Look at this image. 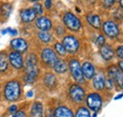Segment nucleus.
<instances>
[{"label": "nucleus", "mask_w": 123, "mask_h": 117, "mask_svg": "<svg viewBox=\"0 0 123 117\" xmlns=\"http://www.w3.org/2000/svg\"><path fill=\"white\" fill-rule=\"evenodd\" d=\"M38 66H37V58L35 57V55L31 54L27 60H26V77H25V81L27 83H33L35 81V78L38 75Z\"/></svg>", "instance_id": "f257e3e1"}, {"label": "nucleus", "mask_w": 123, "mask_h": 117, "mask_svg": "<svg viewBox=\"0 0 123 117\" xmlns=\"http://www.w3.org/2000/svg\"><path fill=\"white\" fill-rule=\"evenodd\" d=\"M5 97L9 101H15L19 98L21 94V86L17 80H12L6 84L5 87Z\"/></svg>", "instance_id": "f03ea898"}, {"label": "nucleus", "mask_w": 123, "mask_h": 117, "mask_svg": "<svg viewBox=\"0 0 123 117\" xmlns=\"http://www.w3.org/2000/svg\"><path fill=\"white\" fill-rule=\"evenodd\" d=\"M63 22L64 25L66 26V28L71 30L77 31L80 29V21L75 14H73L72 12H66L63 16Z\"/></svg>", "instance_id": "7ed1b4c3"}, {"label": "nucleus", "mask_w": 123, "mask_h": 117, "mask_svg": "<svg viewBox=\"0 0 123 117\" xmlns=\"http://www.w3.org/2000/svg\"><path fill=\"white\" fill-rule=\"evenodd\" d=\"M86 104L90 110H92L94 111H98L101 108L102 99L98 94L93 93V94H88V96L86 97Z\"/></svg>", "instance_id": "20e7f679"}, {"label": "nucleus", "mask_w": 123, "mask_h": 117, "mask_svg": "<svg viewBox=\"0 0 123 117\" xmlns=\"http://www.w3.org/2000/svg\"><path fill=\"white\" fill-rule=\"evenodd\" d=\"M69 68L73 77L78 82H82L83 81V75H82V70L80 67V64L78 59H71L69 61Z\"/></svg>", "instance_id": "39448f33"}, {"label": "nucleus", "mask_w": 123, "mask_h": 117, "mask_svg": "<svg viewBox=\"0 0 123 117\" xmlns=\"http://www.w3.org/2000/svg\"><path fill=\"white\" fill-rule=\"evenodd\" d=\"M69 94L71 99L76 103H81L85 97L84 90L80 85H72L69 90Z\"/></svg>", "instance_id": "423d86ee"}, {"label": "nucleus", "mask_w": 123, "mask_h": 117, "mask_svg": "<svg viewBox=\"0 0 123 117\" xmlns=\"http://www.w3.org/2000/svg\"><path fill=\"white\" fill-rule=\"evenodd\" d=\"M41 57H42L43 61L46 64L49 65V66H52V67L54 66L56 61L59 59V58H57L56 53L52 49H50V48H45L42 51V53H41Z\"/></svg>", "instance_id": "0eeeda50"}, {"label": "nucleus", "mask_w": 123, "mask_h": 117, "mask_svg": "<svg viewBox=\"0 0 123 117\" xmlns=\"http://www.w3.org/2000/svg\"><path fill=\"white\" fill-rule=\"evenodd\" d=\"M62 45L64 46L66 51L70 53H75L77 52L80 44H79L78 39L75 38L74 36H66L62 40Z\"/></svg>", "instance_id": "6e6552de"}, {"label": "nucleus", "mask_w": 123, "mask_h": 117, "mask_svg": "<svg viewBox=\"0 0 123 117\" xmlns=\"http://www.w3.org/2000/svg\"><path fill=\"white\" fill-rule=\"evenodd\" d=\"M103 31L107 36L111 37V38H115L119 34V29H118L117 25L116 23H114L113 21H107L104 23Z\"/></svg>", "instance_id": "1a4fd4ad"}, {"label": "nucleus", "mask_w": 123, "mask_h": 117, "mask_svg": "<svg viewBox=\"0 0 123 117\" xmlns=\"http://www.w3.org/2000/svg\"><path fill=\"white\" fill-rule=\"evenodd\" d=\"M109 72V76L110 77L116 81L118 86H120L121 88H123V73L117 67V66H111L108 70Z\"/></svg>", "instance_id": "9d476101"}, {"label": "nucleus", "mask_w": 123, "mask_h": 117, "mask_svg": "<svg viewBox=\"0 0 123 117\" xmlns=\"http://www.w3.org/2000/svg\"><path fill=\"white\" fill-rule=\"evenodd\" d=\"M9 60L11 62V64L16 69H20L24 66V60L19 52H16V51L12 52L9 55Z\"/></svg>", "instance_id": "9b49d317"}, {"label": "nucleus", "mask_w": 123, "mask_h": 117, "mask_svg": "<svg viewBox=\"0 0 123 117\" xmlns=\"http://www.w3.org/2000/svg\"><path fill=\"white\" fill-rule=\"evenodd\" d=\"M11 46L15 50L16 52H19V53L26 52L27 49H28V44H27V42L24 39H22V38L13 39L11 42Z\"/></svg>", "instance_id": "f8f14e48"}, {"label": "nucleus", "mask_w": 123, "mask_h": 117, "mask_svg": "<svg viewBox=\"0 0 123 117\" xmlns=\"http://www.w3.org/2000/svg\"><path fill=\"white\" fill-rule=\"evenodd\" d=\"M36 26L39 29L42 31H47L52 28V23L51 21L46 18V17H39L36 20Z\"/></svg>", "instance_id": "ddd939ff"}, {"label": "nucleus", "mask_w": 123, "mask_h": 117, "mask_svg": "<svg viewBox=\"0 0 123 117\" xmlns=\"http://www.w3.org/2000/svg\"><path fill=\"white\" fill-rule=\"evenodd\" d=\"M36 12H34L33 9H26V10H23L20 13L21 16V19L23 22L25 23H30L32 22L35 18H36Z\"/></svg>", "instance_id": "4468645a"}, {"label": "nucleus", "mask_w": 123, "mask_h": 117, "mask_svg": "<svg viewBox=\"0 0 123 117\" xmlns=\"http://www.w3.org/2000/svg\"><path fill=\"white\" fill-rule=\"evenodd\" d=\"M81 70H82L83 77H85L87 79H91L95 76V67L93 66L91 62H84L82 64Z\"/></svg>", "instance_id": "2eb2a0df"}, {"label": "nucleus", "mask_w": 123, "mask_h": 117, "mask_svg": "<svg viewBox=\"0 0 123 117\" xmlns=\"http://www.w3.org/2000/svg\"><path fill=\"white\" fill-rule=\"evenodd\" d=\"M105 80L106 79H105L104 76L101 73L96 75L95 77H94V80H93V85H94L95 89H97V90L104 89V87H105Z\"/></svg>", "instance_id": "dca6fc26"}, {"label": "nucleus", "mask_w": 123, "mask_h": 117, "mask_svg": "<svg viewBox=\"0 0 123 117\" xmlns=\"http://www.w3.org/2000/svg\"><path fill=\"white\" fill-rule=\"evenodd\" d=\"M54 117H74L73 116V112L71 111V110H69L67 107H59L55 110L54 112Z\"/></svg>", "instance_id": "f3484780"}, {"label": "nucleus", "mask_w": 123, "mask_h": 117, "mask_svg": "<svg viewBox=\"0 0 123 117\" xmlns=\"http://www.w3.org/2000/svg\"><path fill=\"white\" fill-rule=\"evenodd\" d=\"M31 117H43V105L41 102H35L32 105Z\"/></svg>", "instance_id": "a211bd4d"}, {"label": "nucleus", "mask_w": 123, "mask_h": 117, "mask_svg": "<svg viewBox=\"0 0 123 117\" xmlns=\"http://www.w3.org/2000/svg\"><path fill=\"white\" fill-rule=\"evenodd\" d=\"M99 52H100L101 57L106 60H110L114 57V50L109 45H102Z\"/></svg>", "instance_id": "6ab92c4d"}, {"label": "nucleus", "mask_w": 123, "mask_h": 117, "mask_svg": "<svg viewBox=\"0 0 123 117\" xmlns=\"http://www.w3.org/2000/svg\"><path fill=\"white\" fill-rule=\"evenodd\" d=\"M53 68H54L55 72H57V73L59 74H62L64 73V72H66V70H67V64H66V62L64 60L58 59L56 61V63L54 64Z\"/></svg>", "instance_id": "aec40b11"}, {"label": "nucleus", "mask_w": 123, "mask_h": 117, "mask_svg": "<svg viewBox=\"0 0 123 117\" xmlns=\"http://www.w3.org/2000/svg\"><path fill=\"white\" fill-rule=\"evenodd\" d=\"M87 21H88V23L92 26L93 28H95V29H99L100 26H101L100 18H99V16H98V15L92 14V15L87 16Z\"/></svg>", "instance_id": "412c9836"}, {"label": "nucleus", "mask_w": 123, "mask_h": 117, "mask_svg": "<svg viewBox=\"0 0 123 117\" xmlns=\"http://www.w3.org/2000/svg\"><path fill=\"white\" fill-rule=\"evenodd\" d=\"M44 82L47 87H54L57 83V80L52 74H46L44 77Z\"/></svg>", "instance_id": "4be33fe9"}, {"label": "nucleus", "mask_w": 123, "mask_h": 117, "mask_svg": "<svg viewBox=\"0 0 123 117\" xmlns=\"http://www.w3.org/2000/svg\"><path fill=\"white\" fill-rule=\"evenodd\" d=\"M8 68V60L5 53H0V72L6 71Z\"/></svg>", "instance_id": "5701e85b"}, {"label": "nucleus", "mask_w": 123, "mask_h": 117, "mask_svg": "<svg viewBox=\"0 0 123 117\" xmlns=\"http://www.w3.org/2000/svg\"><path fill=\"white\" fill-rule=\"evenodd\" d=\"M38 36H39V39L43 42V43H49L50 42V40H51V36H50V34L48 33V32H46V31H40L39 32V34H38Z\"/></svg>", "instance_id": "b1692460"}, {"label": "nucleus", "mask_w": 123, "mask_h": 117, "mask_svg": "<svg viewBox=\"0 0 123 117\" xmlns=\"http://www.w3.org/2000/svg\"><path fill=\"white\" fill-rule=\"evenodd\" d=\"M76 117H91V115H90L89 111L86 108L81 107L78 110L77 113H76Z\"/></svg>", "instance_id": "393cba45"}, {"label": "nucleus", "mask_w": 123, "mask_h": 117, "mask_svg": "<svg viewBox=\"0 0 123 117\" xmlns=\"http://www.w3.org/2000/svg\"><path fill=\"white\" fill-rule=\"evenodd\" d=\"M55 49L59 53V55H61V56H64L65 53H66V50H65L64 46L62 44H59V43H57V44H55Z\"/></svg>", "instance_id": "a878e982"}, {"label": "nucleus", "mask_w": 123, "mask_h": 117, "mask_svg": "<svg viewBox=\"0 0 123 117\" xmlns=\"http://www.w3.org/2000/svg\"><path fill=\"white\" fill-rule=\"evenodd\" d=\"M1 11H2V13H5V14H6V17H9V15L11 14L12 6L9 5V4H5L4 6H2Z\"/></svg>", "instance_id": "bb28decb"}, {"label": "nucleus", "mask_w": 123, "mask_h": 117, "mask_svg": "<svg viewBox=\"0 0 123 117\" xmlns=\"http://www.w3.org/2000/svg\"><path fill=\"white\" fill-rule=\"evenodd\" d=\"M32 9H33V10H34V12H36V14H41V13L43 12L42 5H41V4H39V3L34 4V6H33V8H32Z\"/></svg>", "instance_id": "cd10ccee"}, {"label": "nucleus", "mask_w": 123, "mask_h": 117, "mask_svg": "<svg viewBox=\"0 0 123 117\" xmlns=\"http://www.w3.org/2000/svg\"><path fill=\"white\" fill-rule=\"evenodd\" d=\"M1 33L2 34H7V33H10L11 35H16L17 34V30L16 29H11V28H8V29H3L2 31H1Z\"/></svg>", "instance_id": "c85d7f7f"}, {"label": "nucleus", "mask_w": 123, "mask_h": 117, "mask_svg": "<svg viewBox=\"0 0 123 117\" xmlns=\"http://www.w3.org/2000/svg\"><path fill=\"white\" fill-rule=\"evenodd\" d=\"M105 87L109 89V90L113 89V87H114V80L111 77H109L105 80Z\"/></svg>", "instance_id": "c756f323"}, {"label": "nucleus", "mask_w": 123, "mask_h": 117, "mask_svg": "<svg viewBox=\"0 0 123 117\" xmlns=\"http://www.w3.org/2000/svg\"><path fill=\"white\" fill-rule=\"evenodd\" d=\"M104 43H105V39H104V37L102 35H99L96 40V44L98 45H103Z\"/></svg>", "instance_id": "7c9ffc66"}, {"label": "nucleus", "mask_w": 123, "mask_h": 117, "mask_svg": "<svg viewBox=\"0 0 123 117\" xmlns=\"http://www.w3.org/2000/svg\"><path fill=\"white\" fill-rule=\"evenodd\" d=\"M117 56H118L119 58L123 59V45L117 47Z\"/></svg>", "instance_id": "2f4dec72"}, {"label": "nucleus", "mask_w": 123, "mask_h": 117, "mask_svg": "<svg viewBox=\"0 0 123 117\" xmlns=\"http://www.w3.org/2000/svg\"><path fill=\"white\" fill-rule=\"evenodd\" d=\"M115 3V0H104V7L109 8V7H112Z\"/></svg>", "instance_id": "473e14b6"}, {"label": "nucleus", "mask_w": 123, "mask_h": 117, "mask_svg": "<svg viewBox=\"0 0 123 117\" xmlns=\"http://www.w3.org/2000/svg\"><path fill=\"white\" fill-rule=\"evenodd\" d=\"M12 117H26V113L24 111H17L13 114Z\"/></svg>", "instance_id": "72a5a7b5"}, {"label": "nucleus", "mask_w": 123, "mask_h": 117, "mask_svg": "<svg viewBox=\"0 0 123 117\" xmlns=\"http://www.w3.org/2000/svg\"><path fill=\"white\" fill-rule=\"evenodd\" d=\"M10 112L11 113H15V112H17V107H16L15 105H12V106L10 107Z\"/></svg>", "instance_id": "f704fd0d"}, {"label": "nucleus", "mask_w": 123, "mask_h": 117, "mask_svg": "<svg viewBox=\"0 0 123 117\" xmlns=\"http://www.w3.org/2000/svg\"><path fill=\"white\" fill-rule=\"evenodd\" d=\"M46 7L47 8V9H50V7H51V0H46Z\"/></svg>", "instance_id": "c9c22d12"}, {"label": "nucleus", "mask_w": 123, "mask_h": 117, "mask_svg": "<svg viewBox=\"0 0 123 117\" xmlns=\"http://www.w3.org/2000/svg\"><path fill=\"white\" fill-rule=\"evenodd\" d=\"M118 66H119V68H120V71L123 73V60H120V61L118 62Z\"/></svg>", "instance_id": "e433bc0d"}, {"label": "nucleus", "mask_w": 123, "mask_h": 117, "mask_svg": "<svg viewBox=\"0 0 123 117\" xmlns=\"http://www.w3.org/2000/svg\"><path fill=\"white\" fill-rule=\"evenodd\" d=\"M32 94H33V92H32V91H30V92L28 93V97H31Z\"/></svg>", "instance_id": "4c0bfd02"}, {"label": "nucleus", "mask_w": 123, "mask_h": 117, "mask_svg": "<svg viewBox=\"0 0 123 117\" xmlns=\"http://www.w3.org/2000/svg\"><path fill=\"white\" fill-rule=\"evenodd\" d=\"M122 96H123V94H121L120 95H117V97H116L115 99H116V100H117V99H119V98H121Z\"/></svg>", "instance_id": "58836bf2"}, {"label": "nucleus", "mask_w": 123, "mask_h": 117, "mask_svg": "<svg viewBox=\"0 0 123 117\" xmlns=\"http://www.w3.org/2000/svg\"><path fill=\"white\" fill-rule=\"evenodd\" d=\"M120 6L123 8V0H120Z\"/></svg>", "instance_id": "ea45409f"}, {"label": "nucleus", "mask_w": 123, "mask_h": 117, "mask_svg": "<svg viewBox=\"0 0 123 117\" xmlns=\"http://www.w3.org/2000/svg\"><path fill=\"white\" fill-rule=\"evenodd\" d=\"M93 117H97V113H95V114L93 115Z\"/></svg>", "instance_id": "a19ab883"}, {"label": "nucleus", "mask_w": 123, "mask_h": 117, "mask_svg": "<svg viewBox=\"0 0 123 117\" xmlns=\"http://www.w3.org/2000/svg\"><path fill=\"white\" fill-rule=\"evenodd\" d=\"M31 1H38V0H31Z\"/></svg>", "instance_id": "79ce46f5"}]
</instances>
